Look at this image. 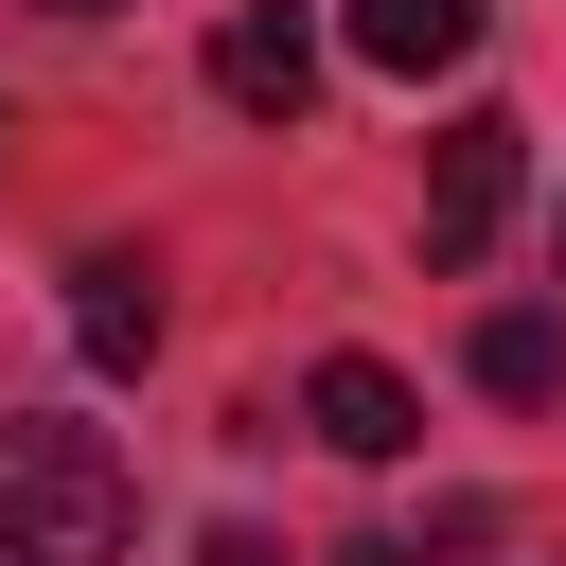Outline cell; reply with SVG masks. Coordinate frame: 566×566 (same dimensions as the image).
Listing matches in <instances>:
<instances>
[{
  "mask_svg": "<svg viewBox=\"0 0 566 566\" xmlns=\"http://www.w3.org/2000/svg\"><path fill=\"white\" fill-rule=\"evenodd\" d=\"M0 566H124V460L88 424H0Z\"/></svg>",
  "mask_w": 566,
  "mask_h": 566,
  "instance_id": "cell-1",
  "label": "cell"
},
{
  "mask_svg": "<svg viewBox=\"0 0 566 566\" xmlns=\"http://www.w3.org/2000/svg\"><path fill=\"white\" fill-rule=\"evenodd\" d=\"M513 142H531L513 106H460V124H442V159H424V265H478V248H495V212H513V177H531Z\"/></svg>",
  "mask_w": 566,
  "mask_h": 566,
  "instance_id": "cell-2",
  "label": "cell"
},
{
  "mask_svg": "<svg viewBox=\"0 0 566 566\" xmlns=\"http://www.w3.org/2000/svg\"><path fill=\"white\" fill-rule=\"evenodd\" d=\"M301 424H318L336 460H407V442H424V389H407L389 354H318V389H301Z\"/></svg>",
  "mask_w": 566,
  "mask_h": 566,
  "instance_id": "cell-3",
  "label": "cell"
},
{
  "mask_svg": "<svg viewBox=\"0 0 566 566\" xmlns=\"http://www.w3.org/2000/svg\"><path fill=\"white\" fill-rule=\"evenodd\" d=\"M212 88H230L248 124H301V88H318V35H301L283 0H248V18L212 35Z\"/></svg>",
  "mask_w": 566,
  "mask_h": 566,
  "instance_id": "cell-4",
  "label": "cell"
},
{
  "mask_svg": "<svg viewBox=\"0 0 566 566\" xmlns=\"http://www.w3.org/2000/svg\"><path fill=\"white\" fill-rule=\"evenodd\" d=\"M71 354H88V371H142V354H159V265H142V248H88V265H71Z\"/></svg>",
  "mask_w": 566,
  "mask_h": 566,
  "instance_id": "cell-5",
  "label": "cell"
},
{
  "mask_svg": "<svg viewBox=\"0 0 566 566\" xmlns=\"http://www.w3.org/2000/svg\"><path fill=\"white\" fill-rule=\"evenodd\" d=\"M354 53L371 71H460L478 53V0H354Z\"/></svg>",
  "mask_w": 566,
  "mask_h": 566,
  "instance_id": "cell-6",
  "label": "cell"
},
{
  "mask_svg": "<svg viewBox=\"0 0 566 566\" xmlns=\"http://www.w3.org/2000/svg\"><path fill=\"white\" fill-rule=\"evenodd\" d=\"M478 389H495V407H548V389H566V318H531V301L478 318Z\"/></svg>",
  "mask_w": 566,
  "mask_h": 566,
  "instance_id": "cell-7",
  "label": "cell"
},
{
  "mask_svg": "<svg viewBox=\"0 0 566 566\" xmlns=\"http://www.w3.org/2000/svg\"><path fill=\"white\" fill-rule=\"evenodd\" d=\"M195 566H283V548H265V531H212V548H195Z\"/></svg>",
  "mask_w": 566,
  "mask_h": 566,
  "instance_id": "cell-8",
  "label": "cell"
},
{
  "mask_svg": "<svg viewBox=\"0 0 566 566\" xmlns=\"http://www.w3.org/2000/svg\"><path fill=\"white\" fill-rule=\"evenodd\" d=\"M71 18H106V0H71Z\"/></svg>",
  "mask_w": 566,
  "mask_h": 566,
  "instance_id": "cell-9",
  "label": "cell"
}]
</instances>
